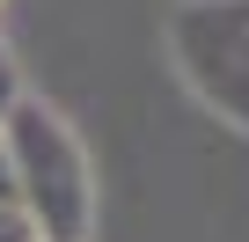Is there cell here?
Returning <instances> with one entry per match:
<instances>
[{"label":"cell","mask_w":249,"mask_h":242,"mask_svg":"<svg viewBox=\"0 0 249 242\" xmlns=\"http://www.w3.org/2000/svg\"><path fill=\"white\" fill-rule=\"evenodd\" d=\"M0 154H8V176H22V213L44 242H88V220H95L88 162H81V140L66 132V117L52 103L15 95Z\"/></svg>","instance_id":"6da1fadb"},{"label":"cell","mask_w":249,"mask_h":242,"mask_svg":"<svg viewBox=\"0 0 249 242\" xmlns=\"http://www.w3.org/2000/svg\"><path fill=\"white\" fill-rule=\"evenodd\" d=\"M176 59H227V74L198 88L249 125V0H191V15L176 22Z\"/></svg>","instance_id":"7a4b0ae2"},{"label":"cell","mask_w":249,"mask_h":242,"mask_svg":"<svg viewBox=\"0 0 249 242\" xmlns=\"http://www.w3.org/2000/svg\"><path fill=\"white\" fill-rule=\"evenodd\" d=\"M8 103H15V59L0 52V110H8Z\"/></svg>","instance_id":"3957f363"}]
</instances>
